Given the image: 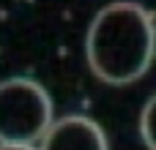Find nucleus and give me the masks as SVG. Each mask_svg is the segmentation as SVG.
<instances>
[{"instance_id":"obj_1","label":"nucleus","mask_w":156,"mask_h":150,"mask_svg":"<svg viewBox=\"0 0 156 150\" xmlns=\"http://www.w3.org/2000/svg\"><path fill=\"white\" fill-rule=\"evenodd\" d=\"M85 55L90 71L107 85L137 82L154 63L156 22L154 14L132 0L104 5L85 38Z\"/></svg>"},{"instance_id":"obj_2","label":"nucleus","mask_w":156,"mask_h":150,"mask_svg":"<svg viewBox=\"0 0 156 150\" xmlns=\"http://www.w3.org/2000/svg\"><path fill=\"white\" fill-rule=\"evenodd\" d=\"M52 123V98L36 79L0 82V145H36Z\"/></svg>"},{"instance_id":"obj_3","label":"nucleus","mask_w":156,"mask_h":150,"mask_svg":"<svg viewBox=\"0 0 156 150\" xmlns=\"http://www.w3.org/2000/svg\"><path fill=\"white\" fill-rule=\"evenodd\" d=\"M41 150H110L101 126L85 115H66L49 126Z\"/></svg>"},{"instance_id":"obj_4","label":"nucleus","mask_w":156,"mask_h":150,"mask_svg":"<svg viewBox=\"0 0 156 150\" xmlns=\"http://www.w3.org/2000/svg\"><path fill=\"white\" fill-rule=\"evenodd\" d=\"M140 137L148 150H156V93L148 98V104L143 107L140 115Z\"/></svg>"},{"instance_id":"obj_5","label":"nucleus","mask_w":156,"mask_h":150,"mask_svg":"<svg viewBox=\"0 0 156 150\" xmlns=\"http://www.w3.org/2000/svg\"><path fill=\"white\" fill-rule=\"evenodd\" d=\"M0 150H36L33 145H0Z\"/></svg>"}]
</instances>
